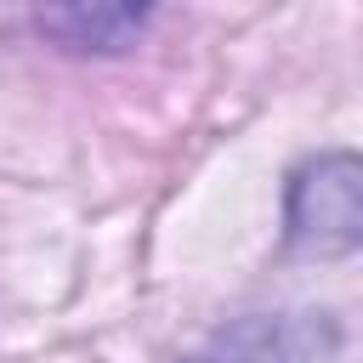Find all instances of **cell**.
I'll return each mask as SVG.
<instances>
[{"label":"cell","mask_w":363,"mask_h":363,"mask_svg":"<svg viewBox=\"0 0 363 363\" xmlns=\"http://www.w3.org/2000/svg\"><path fill=\"white\" fill-rule=\"evenodd\" d=\"M284 233L295 255H352L363 244V164L357 153L335 147L306 159L289 176V199H284Z\"/></svg>","instance_id":"cell-1"},{"label":"cell","mask_w":363,"mask_h":363,"mask_svg":"<svg viewBox=\"0 0 363 363\" xmlns=\"http://www.w3.org/2000/svg\"><path fill=\"white\" fill-rule=\"evenodd\" d=\"M335 346L340 323L329 312H244L176 363H323Z\"/></svg>","instance_id":"cell-2"},{"label":"cell","mask_w":363,"mask_h":363,"mask_svg":"<svg viewBox=\"0 0 363 363\" xmlns=\"http://www.w3.org/2000/svg\"><path fill=\"white\" fill-rule=\"evenodd\" d=\"M34 23L68 51H125L142 34L147 11L142 6H45Z\"/></svg>","instance_id":"cell-3"}]
</instances>
